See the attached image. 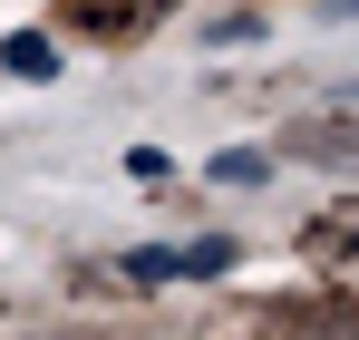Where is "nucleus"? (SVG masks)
Wrapping results in <instances>:
<instances>
[{
    "instance_id": "nucleus-1",
    "label": "nucleus",
    "mask_w": 359,
    "mask_h": 340,
    "mask_svg": "<svg viewBox=\"0 0 359 340\" xmlns=\"http://www.w3.org/2000/svg\"><path fill=\"white\" fill-rule=\"evenodd\" d=\"M224 263H233V243H175V253L156 243V253H126V282H175V273L204 282V273H224Z\"/></svg>"
},
{
    "instance_id": "nucleus-2",
    "label": "nucleus",
    "mask_w": 359,
    "mask_h": 340,
    "mask_svg": "<svg viewBox=\"0 0 359 340\" xmlns=\"http://www.w3.org/2000/svg\"><path fill=\"white\" fill-rule=\"evenodd\" d=\"M10 78H59V49H49V39H39V30H20V39H10Z\"/></svg>"
}]
</instances>
